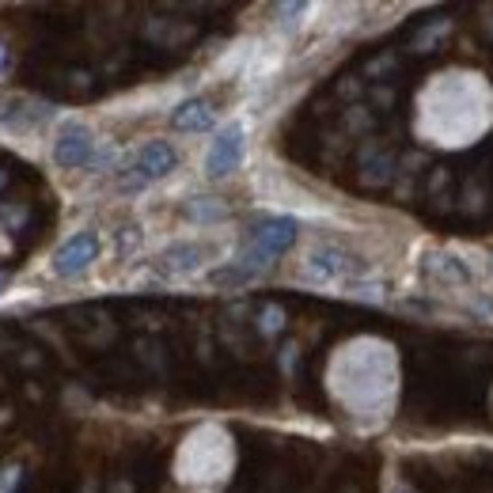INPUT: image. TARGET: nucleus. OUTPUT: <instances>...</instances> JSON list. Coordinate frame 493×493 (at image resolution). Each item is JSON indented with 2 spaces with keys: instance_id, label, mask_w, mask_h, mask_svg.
<instances>
[{
  "instance_id": "0eeeda50",
  "label": "nucleus",
  "mask_w": 493,
  "mask_h": 493,
  "mask_svg": "<svg viewBox=\"0 0 493 493\" xmlns=\"http://www.w3.org/2000/svg\"><path fill=\"white\" fill-rule=\"evenodd\" d=\"M307 269H312L319 281H334L350 269V259L334 247H319V251H312V259H307Z\"/></svg>"
},
{
  "instance_id": "6e6552de",
  "label": "nucleus",
  "mask_w": 493,
  "mask_h": 493,
  "mask_svg": "<svg viewBox=\"0 0 493 493\" xmlns=\"http://www.w3.org/2000/svg\"><path fill=\"white\" fill-rule=\"evenodd\" d=\"M160 266L168 273H194L197 266H202V247L194 243H175L160 254Z\"/></svg>"
},
{
  "instance_id": "9b49d317",
  "label": "nucleus",
  "mask_w": 493,
  "mask_h": 493,
  "mask_svg": "<svg viewBox=\"0 0 493 493\" xmlns=\"http://www.w3.org/2000/svg\"><path fill=\"white\" fill-rule=\"evenodd\" d=\"M20 486V467H5L0 470V493H15Z\"/></svg>"
},
{
  "instance_id": "20e7f679",
  "label": "nucleus",
  "mask_w": 493,
  "mask_h": 493,
  "mask_svg": "<svg viewBox=\"0 0 493 493\" xmlns=\"http://www.w3.org/2000/svg\"><path fill=\"white\" fill-rule=\"evenodd\" d=\"M99 259V235L96 232H77L72 240H65L53 254V269L61 278H80V273Z\"/></svg>"
},
{
  "instance_id": "7ed1b4c3",
  "label": "nucleus",
  "mask_w": 493,
  "mask_h": 493,
  "mask_svg": "<svg viewBox=\"0 0 493 493\" xmlns=\"http://www.w3.org/2000/svg\"><path fill=\"white\" fill-rule=\"evenodd\" d=\"M91 156H96V137H91V130L80 122L65 125L58 133V141H53V160H58V168H65V171L87 168Z\"/></svg>"
},
{
  "instance_id": "f8f14e48",
  "label": "nucleus",
  "mask_w": 493,
  "mask_h": 493,
  "mask_svg": "<svg viewBox=\"0 0 493 493\" xmlns=\"http://www.w3.org/2000/svg\"><path fill=\"white\" fill-rule=\"evenodd\" d=\"M281 307H266V312H262V331L266 334H273V331H281Z\"/></svg>"
},
{
  "instance_id": "423d86ee",
  "label": "nucleus",
  "mask_w": 493,
  "mask_h": 493,
  "mask_svg": "<svg viewBox=\"0 0 493 493\" xmlns=\"http://www.w3.org/2000/svg\"><path fill=\"white\" fill-rule=\"evenodd\" d=\"M171 125L178 133H205L213 130V106L205 99H187L182 106H175Z\"/></svg>"
},
{
  "instance_id": "ddd939ff",
  "label": "nucleus",
  "mask_w": 493,
  "mask_h": 493,
  "mask_svg": "<svg viewBox=\"0 0 493 493\" xmlns=\"http://www.w3.org/2000/svg\"><path fill=\"white\" fill-rule=\"evenodd\" d=\"M5 68H8V50L0 46V72H5Z\"/></svg>"
},
{
  "instance_id": "f257e3e1",
  "label": "nucleus",
  "mask_w": 493,
  "mask_h": 493,
  "mask_svg": "<svg viewBox=\"0 0 493 493\" xmlns=\"http://www.w3.org/2000/svg\"><path fill=\"white\" fill-rule=\"evenodd\" d=\"M297 221H288V216H266V221H259L251 228V240H247V251L240 254V266H247L251 273H262L269 269V262L278 259V254H285L292 243H297Z\"/></svg>"
},
{
  "instance_id": "1a4fd4ad",
  "label": "nucleus",
  "mask_w": 493,
  "mask_h": 493,
  "mask_svg": "<svg viewBox=\"0 0 493 493\" xmlns=\"http://www.w3.org/2000/svg\"><path fill=\"white\" fill-rule=\"evenodd\" d=\"M259 273H251L247 266H240V262H228V266H221V269H213L209 273V281L216 285V288H243L247 281H254Z\"/></svg>"
},
{
  "instance_id": "9d476101",
  "label": "nucleus",
  "mask_w": 493,
  "mask_h": 493,
  "mask_svg": "<svg viewBox=\"0 0 493 493\" xmlns=\"http://www.w3.org/2000/svg\"><path fill=\"white\" fill-rule=\"evenodd\" d=\"M187 213L194 216L197 224H216V221H224V216H228V209L216 202V197H194Z\"/></svg>"
},
{
  "instance_id": "39448f33",
  "label": "nucleus",
  "mask_w": 493,
  "mask_h": 493,
  "mask_svg": "<svg viewBox=\"0 0 493 493\" xmlns=\"http://www.w3.org/2000/svg\"><path fill=\"white\" fill-rule=\"evenodd\" d=\"M175 168H178V152L171 149L168 141H149V144H144V149L137 152V163H133V171H137L141 182L168 178Z\"/></svg>"
},
{
  "instance_id": "f03ea898",
  "label": "nucleus",
  "mask_w": 493,
  "mask_h": 493,
  "mask_svg": "<svg viewBox=\"0 0 493 493\" xmlns=\"http://www.w3.org/2000/svg\"><path fill=\"white\" fill-rule=\"evenodd\" d=\"M243 149H247L243 125H240V122L224 125V130L213 137L209 152H205V175H209V178H224V175H232V171L243 163Z\"/></svg>"
}]
</instances>
